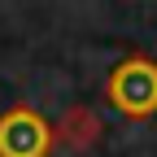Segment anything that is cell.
I'll use <instances>...</instances> for the list:
<instances>
[{
  "instance_id": "obj_1",
  "label": "cell",
  "mask_w": 157,
  "mask_h": 157,
  "mask_svg": "<svg viewBox=\"0 0 157 157\" xmlns=\"http://www.w3.org/2000/svg\"><path fill=\"white\" fill-rule=\"evenodd\" d=\"M105 101L131 122L153 118L157 113V61L148 52H127L105 78Z\"/></svg>"
},
{
  "instance_id": "obj_2",
  "label": "cell",
  "mask_w": 157,
  "mask_h": 157,
  "mask_svg": "<svg viewBox=\"0 0 157 157\" xmlns=\"http://www.w3.org/2000/svg\"><path fill=\"white\" fill-rule=\"evenodd\" d=\"M52 148H57V135L39 109L13 105L0 113V157H48Z\"/></svg>"
},
{
  "instance_id": "obj_3",
  "label": "cell",
  "mask_w": 157,
  "mask_h": 157,
  "mask_svg": "<svg viewBox=\"0 0 157 157\" xmlns=\"http://www.w3.org/2000/svg\"><path fill=\"white\" fill-rule=\"evenodd\" d=\"M96 131H101V122L92 118V109H83V105H78V109H70V113H66L61 131H52V135H57L66 148H92Z\"/></svg>"
}]
</instances>
